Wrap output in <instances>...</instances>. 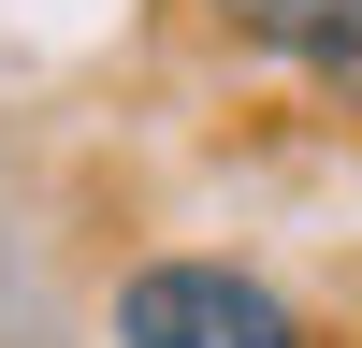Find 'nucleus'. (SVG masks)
I'll list each match as a JSON object with an SVG mask.
<instances>
[{
  "label": "nucleus",
  "mask_w": 362,
  "mask_h": 348,
  "mask_svg": "<svg viewBox=\"0 0 362 348\" xmlns=\"http://www.w3.org/2000/svg\"><path fill=\"white\" fill-rule=\"evenodd\" d=\"M116 348H305V319L247 261H145L116 290Z\"/></svg>",
  "instance_id": "f257e3e1"
},
{
  "label": "nucleus",
  "mask_w": 362,
  "mask_h": 348,
  "mask_svg": "<svg viewBox=\"0 0 362 348\" xmlns=\"http://www.w3.org/2000/svg\"><path fill=\"white\" fill-rule=\"evenodd\" d=\"M203 15L232 44H261V58H290V73H319V87L362 102V0H203Z\"/></svg>",
  "instance_id": "f03ea898"
}]
</instances>
